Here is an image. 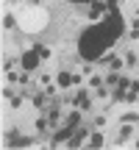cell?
Here are the masks:
<instances>
[{"instance_id": "3957f363", "label": "cell", "mask_w": 139, "mask_h": 150, "mask_svg": "<svg viewBox=\"0 0 139 150\" xmlns=\"http://www.w3.org/2000/svg\"><path fill=\"white\" fill-rule=\"evenodd\" d=\"M20 67H22L25 72H36L39 67H42V56H39L33 47H31V50H25V53L20 56Z\"/></svg>"}, {"instance_id": "9c48e42d", "label": "cell", "mask_w": 139, "mask_h": 150, "mask_svg": "<svg viewBox=\"0 0 139 150\" xmlns=\"http://www.w3.org/2000/svg\"><path fill=\"white\" fill-rule=\"evenodd\" d=\"M72 131H75V128H72V125H67V122H64V128H61V131H59V134H56V136H53V145H64V142L70 139V136H72Z\"/></svg>"}, {"instance_id": "ba28073f", "label": "cell", "mask_w": 139, "mask_h": 150, "mask_svg": "<svg viewBox=\"0 0 139 150\" xmlns=\"http://www.w3.org/2000/svg\"><path fill=\"white\" fill-rule=\"evenodd\" d=\"M56 83H59V89H72V72L61 70L59 75H56Z\"/></svg>"}, {"instance_id": "ac0fdd59", "label": "cell", "mask_w": 139, "mask_h": 150, "mask_svg": "<svg viewBox=\"0 0 139 150\" xmlns=\"http://www.w3.org/2000/svg\"><path fill=\"white\" fill-rule=\"evenodd\" d=\"M120 122H139V111H125L120 117Z\"/></svg>"}, {"instance_id": "d4e9b609", "label": "cell", "mask_w": 139, "mask_h": 150, "mask_svg": "<svg viewBox=\"0 0 139 150\" xmlns=\"http://www.w3.org/2000/svg\"><path fill=\"white\" fill-rule=\"evenodd\" d=\"M6 81H9V83H20V75H17V72H9V75H6Z\"/></svg>"}, {"instance_id": "4dcf8cb0", "label": "cell", "mask_w": 139, "mask_h": 150, "mask_svg": "<svg viewBox=\"0 0 139 150\" xmlns=\"http://www.w3.org/2000/svg\"><path fill=\"white\" fill-rule=\"evenodd\" d=\"M25 3H39V0H25Z\"/></svg>"}, {"instance_id": "7a4b0ae2", "label": "cell", "mask_w": 139, "mask_h": 150, "mask_svg": "<svg viewBox=\"0 0 139 150\" xmlns=\"http://www.w3.org/2000/svg\"><path fill=\"white\" fill-rule=\"evenodd\" d=\"M20 25H22V31H28V33H39V31H45V28L50 25V14L39 3H31L25 11H22Z\"/></svg>"}, {"instance_id": "8fae6325", "label": "cell", "mask_w": 139, "mask_h": 150, "mask_svg": "<svg viewBox=\"0 0 139 150\" xmlns=\"http://www.w3.org/2000/svg\"><path fill=\"white\" fill-rule=\"evenodd\" d=\"M86 142H89V147H103V145H106V136H103L100 131H95V134H89Z\"/></svg>"}, {"instance_id": "e0dca14e", "label": "cell", "mask_w": 139, "mask_h": 150, "mask_svg": "<svg viewBox=\"0 0 139 150\" xmlns=\"http://www.w3.org/2000/svg\"><path fill=\"white\" fill-rule=\"evenodd\" d=\"M33 128H36V131H39V134H45V131H48V128H50V122H48V117H39V120H36V122H33Z\"/></svg>"}, {"instance_id": "ffe728a7", "label": "cell", "mask_w": 139, "mask_h": 150, "mask_svg": "<svg viewBox=\"0 0 139 150\" xmlns=\"http://www.w3.org/2000/svg\"><path fill=\"white\" fill-rule=\"evenodd\" d=\"M125 64H128V67H136V64H139V59H136L134 50H128V53H125Z\"/></svg>"}, {"instance_id": "8992f818", "label": "cell", "mask_w": 139, "mask_h": 150, "mask_svg": "<svg viewBox=\"0 0 139 150\" xmlns=\"http://www.w3.org/2000/svg\"><path fill=\"white\" fill-rule=\"evenodd\" d=\"M134 131H136V122H120V131H117V136H114V145H125V142L134 136Z\"/></svg>"}, {"instance_id": "cb8c5ba5", "label": "cell", "mask_w": 139, "mask_h": 150, "mask_svg": "<svg viewBox=\"0 0 139 150\" xmlns=\"http://www.w3.org/2000/svg\"><path fill=\"white\" fill-rule=\"evenodd\" d=\"M78 83H84V72H72V86H78Z\"/></svg>"}, {"instance_id": "277c9868", "label": "cell", "mask_w": 139, "mask_h": 150, "mask_svg": "<svg viewBox=\"0 0 139 150\" xmlns=\"http://www.w3.org/2000/svg\"><path fill=\"white\" fill-rule=\"evenodd\" d=\"M70 106L81 108V111H89V108H92V97H89V92H86V89H78L72 97H70Z\"/></svg>"}, {"instance_id": "5bb4252c", "label": "cell", "mask_w": 139, "mask_h": 150, "mask_svg": "<svg viewBox=\"0 0 139 150\" xmlns=\"http://www.w3.org/2000/svg\"><path fill=\"white\" fill-rule=\"evenodd\" d=\"M109 67H111L114 72H123V67H125V59H120V56H109Z\"/></svg>"}, {"instance_id": "6da1fadb", "label": "cell", "mask_w": 139, "mask_h": 150, "mask_svg": "<svg viewBox=\"0 0 139 150\" xmlns=\"http://www.w3.org/2000/svg\"><path fill=\"white\" fill-rule=\"evenodd\" d=\"M123 36H125V20H123V14H120V8H114V11H109L103 20L92 22V25L81 33L78 53H81V59L97 64Z\"/></svg>"}, {"instance_id": "83f0119b", "label": "cell", "mask_w": 139, "mask_h": 150, "mask_svg": "<svg viewBox=\"0 0 139 150\" xmlns=\"http://www.w3.org/2000/svg\"><path fill=\"white\" fill-rule=\"evenodd\" d=\"M128 39H139V28H131V33H128Z\"/></svg>"}, {"instance_id": "4316f807", "label": "cell", "mask_w": 139, "mask_h": 150, "mask_svg": "<svg viewBox=\"0 0 139 150\" xmlns=\"http://www.w3.org/2000/svg\"><path fill=\"white\" fill-rule=\"evenodd\" d=\"M106 125V117H95V128H103Z\"/></svg>"}, {"instance_id": "1f68e13d", "label": "cell", "mask_w": 139, "mask_h": 150, "mask_svg": "<svg viewBox=\"0 0 139 150\" xmlns=\"http://www.w3.org/2000/svg\"><path fill=\"white\" fill-rule=\"evenodd\" d=\"M136 17H139V6H136Z\"/></svg>"}, {"instance_id": "7402d4cb", "label": "cell", "mask_w": 139, "mask_h": 150, "mask_svg": "<svg viewBox=\"0 0 139 150\" xmlns=\"http://www.w3.org/2000/svg\"><path fill=\"white\" fill-rule=\"evenodd\" d=\"M22 100H25V97H20V95H14V97H11V100H9V103H11L9 108H14V111H17V108H22Z\"/></svg>"}, {"instance_id": "2e32d148", "label": "cell", "mask_w": 139, "mask_h": 150, "mask_svg": "<svg viewBox=\"0 0 139 150\" xmlns=\"http://www.w3.org/2000/svg\"><path fill=\"white\" fill-rule=\"evenodd\" d=\"M114 89H117V92H128L131 89V78H128V75H120V81H117Z\"/></svg>"}, {"instance_id": "52a82bcc", "label": "cell", "mask_w": 139, "mask_h": 150, "mask_svg": "<svg viewBox=\"0 0 139 150\" xmlns=\"http://www.w3.org/2000/svg\"><path fill=\"white\" fill-rule=\"evenodd\" d=\"M106 14H109V8H106V0H92V3H89V20H92V22L103 20Z\"/></svg>"}, {"instance_id": "4fadbf2b", "label": "cell", "mask_w": 139, "mask_h": 150, "mask_svg": "<svg viewBox=\"0 0 139 150\" xmlns=\"http://www.w3.org/2000/svg\"><path fill=\"white\" fill-rule=\"evenodd\" d=\"M31 103H33V108H39V111L48 108V106H45V103H48V92H42V95H31Z\"/></svg>"}, {"instance_id": "44dd1931", "label": "cell", "mask_w": 139, "mask_h": 150, "mask_svg": "<svg viewBox=\"0 0 139 150\" xmlns=\"http://www.w3.org/2000/svg\"><path fill=\"white\" fill-rule=\"evenodd\" d=\"M103 81H106L109 86H117V81H120V72H114V70H111V72H109V75H106Z\"/></svg>"}, {"instance_id": "7c38bea8", "label": "cell", "mask_w": 139, "mask_h": 150, "mask_svg": "<svg viewBox=\"0 0 139 150\" xmlns=\"http://www.w3.org/2000/svg\"><path fill=\"white\" fill-rule=\"evenodd\" d=\"M81 114H84L81 108H72V111L67 114V120H64V122H67V125H72V128H78V125H81Z\"/></svg>"}, {"instance_id": "5b68a950", "label": "cell", "mask_w": 139, "mask_h": 150, "mask_svg": "<svg viewBox=\"0 0 139 150\" xmlns=\"http://www.w3.org/2000/svg\"><path fill=\"white\" fill-rule=\"evenodd\" d=\"M86 139H89V128H84V125H78V128L72 131V136L67 139V147H70V150H75V147H81V145H84Z\"/></svg>"}, {"instance_id": "f546056e", "label": "cell", "mask_w": 139, "mask_h": 150, "mask_svg": "<svg viewBox=\"0 0 139 150\" xmlns=\"http://www.w3.org/2000/svg\"><path fill=\"white\" fill-rule=\"evenodd\" d=\"M67 3H86V6H89L92 0H67Z\"/></svg>"}, {"instance_id": "30bf717a", "label": "cell", "mask_w": 139, "mask_h": 150, "mask_svg": "<svg viewBox=\"0 0 139 150\" xmlns=\"http://www.w3.org/2000/svg\"><path fill=\"white\" fill-rule=\"evenodd\" d=\"M17 25H20V17L17 14H11V11L3 14V31H11V28H17Z\"/></svg>"}, {"instance_id": "d6986e66", "label": "cell", "mask_w": 139, "mask_h": 150, "mask_svg": "<svg viewBox=\"0 0 139 150\" xmlns=\"http://www.w3.org/2000/svg\"><path fill=\"white\" fill-rule=\"evenodd\" d=\"M86 83H89L92 89H97V86H103V83H106V81H103L100 75H89V81H86Z\"/></svg>"}, {"instance_id": "f1b7e54d", "label": "cell", "mask_w": 139, "mask_h": 150, "mask_svg": "<svg viewBox=\"0 0 139 150\" xmlns=\"http://www.w3.org/2000/svg\"><path fill=\"white\" fill-rule=\"evenodd\" d=\"M131 92H136V95H139V81H131Z\"/></svg>"}, {"instance_id": "484cf974", "label": "cell", "mask_w": 139, "mask_h": 150, "mask_svg": "<svg viewBox=\"0 0 139 150\" xmlns=\"http://www.w3.org/2000/svg\"><path fill=\"white\" fill-rule=\"evenodd\" d=\"M106 8H109V11H114V8H120V0H106Z\"/></svg>"}, {"instance_id": "603a6c76", "label": "cell", "mask_w": 139, "mask_h": 150, "mask_svg": "<svg viewBox=\"0 0 139 150\" xmlns=\"http://www.w3.org/2000/svg\"><path fill=\"white\" fill-rule=\"evenodd\" d=\"M14 64H20V59H11V56H9V59L3 61V72H11V67H14Z\"/></svg>"}, {"instance_id": "9a60e30c", "label": "cell", "mask_w": 139, "mask_h": 150, "mask_svg": "<svg viewBox=\"0 0 139 150\" xmlns=\"http://www.w3.org/2000/svg\"><path fill=\"white\" fill-rule=\"evenodd\" d=\"M33 50L42 56V61H50V56H53V53H50V47H45V45H39V42H33Z\"/></svg>"}]
</instances>
